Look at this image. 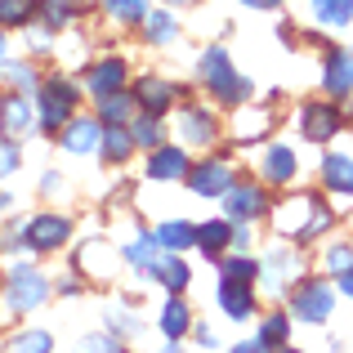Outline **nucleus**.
I'll return each mask as SVG.
<instances>
[{
  "label": "nucleus",
  "mask_w": 353,
  "mask_h": 353,
  "mask_svg": "<svg viewBox=\"0 0 353 353\" xmlns=\"http://www.w3.org/2000/svg\"><path fill=\"white\" fill-rule=\"evenodd\" d=\"M340 291H345L349 300H353V268H345V273H340Z\"/></svg>",
  "instance_id": "obj_42"
},
{
  "label": "nucleus",
  "mask_w": 353,
  "mask_h": 353,
  "mask_svg": "<svg viewBox=\"0 0 353 353\" xmlns=\"http://www.w3.org/2000/svg\"><path fill=\"white\" fill-rule=\"evenodd\" d=\"M219 201H224V210H228L233 224H250V219H259L268 210L264 188H255V183H237V188H228Z\"/></svg>",
  "instance_id": "obj_7"
},
{
  "label": "nucleus",
  "mask_w": 353,
  "mask_h": 353,
  "mask_svg": "<svg viewBox=\"0 0 353 353\" xmlns=\"http://www.w3.org/2000/svg\"><path fill=\"white\" fill-rule=\"evenodd\" d=\"M215 134H219V130H215V117H210V112H201V108H188V112L179 117V139H183V143L206 148Z\"/></svg>",
  "instance_id": "obj_19"
},
{
  "label": "nucleus",
  "mask_w": 353,
  "mask_h": 353,
  "mask_svg": "<svg viewBox=\"0 0 353 353\" xmlns=\"http://www.w3.org/2000/svg\"><path fill=\"white\" fill-rule=\"evenodd\" d=\"M72 14H77V5H72V0H41V23L45 27H54V32H59V27H68L72 23Z\"/></svg>",
  "instance_id": "obj_32"
},
{
  "label": "nucleus",
  "mask_w": 353,
  "mask_h": 353,
  "mask_svg": "<svg viewBox=\"0 0 353 353\" xmlns=\"http://www.w3.org/2000/svg\"><path fill=\"white\" fill-rule=\"evenodd\" d=\"M219 309H224L233 322H246L250 313H255V291H250V282L224 277V282H219Z\"/></svg>",
  "instance_id": "obj_13"
},
{
  "label": "nucleus",
  "mask_w": 353,
  "mask_h": 353,
  "mask_svg": "<svg viewBox=\"0 0 353 353\" xmlns=\"http://www.w3.org/2000/svg\"><path fill=\"white\" fill-rule=\"evenodd\" d=\"M0 125H5V134H32L36 130V108L27 103V94H5L0 99Z\"/></svg>",
  "instance_id": "obj_14"
},
{
  "label": "nucleus",
  "mask_w": 353,
  "mask_h": 353,
  "mask_svg": "<svg viewBox=\"0 0 353 353\" xmlns=\"http://www.w3.org/2000/svg\"><path fill=\"white\" fill-rule=\"evenodd\" d=\"M99 139H103V125L99 117H72L63 125V148L72 157H85V152H99Z\"/></svg>",
  "instance_id": "obj_11"
},
{
  "label": "nucleus",
  "mask_w": 353,
  "mask_h": 353,
  "mask_svg": "<svg viewBox=\"0 0 353 353\" xmlns=\"http://www.w3.org/2000/svg\"><path fill=\"white\" fill-rule=\"evenodd\" d=\"M9 349H36V353H45V349H54V340L45 336V331H27V336L9 340Z\"/></svg>",
  "instance_id": "obj_38"
},
{
  "label": "nucleus",
  "mask_w": 353,
  "mask_h": 353,
  "mask_svg": "<svg viewBox=\"0 0 353 353\" xmlns=\"http://www.w3.org/2000/svg\"><path fill=\"white\" fill-rule=\"evenodd\" d=\"M143 32H148V41H152V45H165V41H174L179 23H174L170 14H148L143 18Z\"/></svg>",
  "instance_id": "obj_34"
},
{
  "label": "nucleus",
  "mask_w": 353,
  "mask_h": 353,
  "mask_svg": "<svg viewBox=\"0 0 353 353\" xmlns=\"http://www.w3.org/2000/svg\"><path fill=\"white\" fill-rule=\"evenodd\" d=\"M59 291H63V295H77L81 282H77V277H68V282H59Z\"/></svg>",
  "instance_id": "obj_44"
},
{
  "label": "nucleus",
  "mask_w": 353,
  "mask_h": 353,
  "mask_svg": "<svg viewBox=\"0 0 353 353\" xmlns=\"http://www.w3.org/2000/svg\"><path fill=\"white\" fill-rule=\"evenodd\" d=\"M99 103V117L103 121H130L134 117V90H112V94H103V99H94Z\"/></svg>",
  "instance_id": "obj_24"
},
{
  "label": "nucleus",
  "mask_w": 353,
  "mask_h": 353,
  "mask_svg": "<svg viewBox=\"0 0 353 353\" xmlns=\"http://www.w3.org/2000/svg\"><path fill=\"white\" fill-rule=\"evenodd\" d=\"M170 5H192V0H170Z\"/></svg>",
  "instance_id": "obj_47"
},
{
  "label": "nucleus",
  "mask_w": 353,
  "mask_h": 353,
  "mask_svg": "<svg viewBox=\"0 0 353 353\" xmlns=\"http://www.w3.org/2000/svg\"><path fill=\"white\" fill-rule=\"evenodd\" d=\"M72 112H77V90H72V81L50 77L41 85V121L50 130H63L72 121Z\"/></svg>",
  "instance_id": "obj_4"
},
{
  "label": "nucleus",
  "mask_w": 353,
  "mask_h": 353,
  "mask_svg": "<svg viewBox=\"0 0 353 353\" xmlns=\"http://www.w3.org/2000/svg\"><path fill=\"white\" fill-rule=\"evenodd\" d=\"M273 224H277V233H286L295 241H313L331 228V206L322 197H313V192H300V197H286L273 210Z\"/></svg>",
  "instance_id": "obj_1"
},
{
  "label": "nucleus",
  "mask_w": 353,
  "mask_h": 353,
  "mask_svg": "<svg viewBox=\"0 0 353 353\" xmlns=\"http://www.w3.org/2000/svg\"><path fill=\"white\" fill-rule=\"evenodd\" d=\"M45 295H50V282H45L36 268H27V264H14V268H9L5 304H9L14 313H23V309H41Z\"/></svg>",
  "instance_id": "obj_3"
},
{
  "label": "nucleus",
  "mask_w": 353,
  "mask_h": 353,
  "mask_svg": "<svg viewBox=\"0 0 353 353\" xmlns=\"http://www.w3.org/2000/svg\"><path fill=\"white\" fill-rule=\"evenodd\" d=\"M286 331H291V318H286V313H273V318L264 322V331H259V340H250V345H241V349L246 353L250 349H277V345H286Z\"/></svg>",
  "instance_id": "obj_27"
},
{
  "label": "nucleus",
  "mask_w": 353,
  "mask_h": 353,
  "mask_svg": "<svg viewBox=\"0 0 353 353\" xmlns=\"http://www.w3.org/2000/svg\"><path fill=\"white\" fill-rule=\"evenodd\" d=\"M103 9L117 23H143L148 18V0H103Z\"/></svg>",
  "instance_id": "obj_33"
},
{
  "label": "nucleus",
  "mask_w": 353,
  "mask_h": 353,
  "mask_svg": "<svg viewBox=\"0 0 353 353\" xmlns=\"http://www.w3.org/2000/svg\"><path fill=\"white\" fill-rule=\"evenodd\" d=\"M161 331H165V340H170V345L183 336V331H188V304H183L179 295H174V300L161 309Z\"/></svg>",
  "instance_id": "obj_31"
},
{
  "label": "nucleus",
  "mask_w": 353,
  "mask_h": 353,
  "mask_svg": "<svg viewBox=\"0 0 353 353\" xmlns=\"http://www.w3.org/2000/svg\"><path fill=\"white\" fill-rule=\"evenodd\" d=\"M14 170H18V148L9 143V139H0V179L14 174Z\"/></svg>",
  "instance_id": "obj_39"
},
{
  "label": "nucleus",
  "mask_w": 353,
  "mask_h": 353,
  "mask_svg": "<svg viewBox=\"0 0 353 353\" xmlns=\"http://www.w3.org/2000/svg\"><path fill=\"white\" fill-rule=\"evenodd\" d=\"M130 130H134V143L139 148H161L165 143V125H161V117H152V112H143L139 121H130Z\"/></svg>",
  "instance_id": "obj_30"
},
{
  "label": "nucleus",
  "mask_w": 353,
  "mask_h": 353,
  "mask_svg": "<svg viewBox=\"0 0 353 353\" xmlns=\"http://www.w3.org/2000/svg\"><path fill=\"white\" fill-rule=\"evenodd\" d=\"M322 85L336 103H345L353 94V54L349 50H331L327 54V68H322Z\"/></svg>",
  "instance_id": "obj_9"
},
{
  "label": "nucleus",
  "mask_w": 353,
  "mask_h": 353,
  "mask_svg": "<svg viewBox=\"0 0 353 353\" xmlns=\"http://www.w3.org/2000/svg\"><path fill=\"white\" fill-rule=\"evenodd\" d=\"M331 309H336V291H331L327 282H300V291H295L291 300V313L300 322H327Z\"/></svg>",
  "instance_id": "obj_5"
},
{
  "label": "nucleus",
  "mask_w": 353,
  "mask_h": 353,
  "mask_svg": "<svg viewBox=\"0 0 353 353\" xmlns=\"http://www.w3.org/2000/svg\"><path fill=\"white\" fill-rule=\"evenodd\" d=\"M0 72H5L14 85H23V90H32V85H36V72L27 68V63H0Z\"/></svg>",
  "instance_id": "obj_37"
},
{
  "label": "nucleus",
  "mask_w": 353,
  "mask_h": 353,
  "mask_svg": "<svg viewBox=\"0 0 353 353\" xmlns=\"http://www.w3.org/2000/svg\"><path fill=\"white\" fill-rule=\"evenodd\" d=\"M188 188L197 197H224L233 188V170H228V161H197L188 165Z\"/></svg>",
  "instance_id": "obj_8"
},
{
  "label": "nucleus",
  "mask_w": 353,
  "mask_h": 353,
  "mask_svg": "<svg viewBox=\"0 0 353 353\" xmlns=\"http://www.w3.org/2000/svg\"><path fill=\"white\" fill-rule=\"evenodd\" d=\"M327 268H331V273H345V268H353V246H349V241H340V246H331L327 250Z\"/></svg>",
  "instance_id": "obj_36"
},
{
  "label": "nucleus",
  "mask_w": 353,
  "mask_h": 353,
  "mask_svg": "<svg viewBox=\"0 0 353 353\" xmlns=\"http://www.w3.org/2000/svg\"><path fill=\"white\" fill-rule=\"evenodd\" d=\"M259 170H264L268 183H291L295 179V152L286 143H273L264 152V161H259Z\"/></svg>",
  "instance_id": "obj_21"
},
{
  "label": "nucleus",
  "mask_w": 353,
  "mask_h": 353,
  "mask_svg": "<svg viewBox=\"0 0 353 353\" xmlns=\"http://www.w3.org/2000/svg\"><path fill=\"white\" fill-rule=\"evenodd\" d=\"M90 349H121V340H112V336H90Z\"/></svg>",
  "instance_id": "obj_41"
},
{
  "label": "nucleus",
  "mask_w": 353,
  "mask_h": 353,
  "mask_svg": "<svg viewBox=\"0 0 353 353\" xmlns=\"http://www.w3.org/2000/svg\"><path fill=\"white\" fill-rule=\"evenodd\" d=\"M0 210H9V192H0Z\"/></svg>",
  "instance_id": "obj_45"
},
{
  "label": "nucleus",
  "mask_w": 353,
  "mask_h": 353,
  "mask_svg": "<svg viewBox=\"0 0 353 353\" xmlns=\"http://www.w3.org/2000/svg\"><path fill=\"white\" fill-rule=\"evenodd\" d=\"M157 241H161V250H183V246H197V228L183 224V219H165L161 228H157Z\"/></svg>",
  "instance_id": "obj_25"
},
{
  "label": "nucleus",
  "mask_w": 353,
  "mask_h": 353,
  "mask_svg": "<svg viewBox=\"0 0 353 353\" xmlns=\"http://www.w3.org/2000/svg\"><path fill=\"white\" fill-rule=\"evenodd\" d=\"M233 228L237 224H228V219H210V224L197 228V246L206 250V255H219L224 246H233Z\"/></svg>",
  "instance_id": "obj_23"
},
{
  "label": "nucleus",
  "mask_w": 353,
  "mask_h": 353,
  "mask_svg": "<svg viewBox=\"0 0 353 353\" xmlns=\"http://www.w3.org/2000/svg\"><path fill=\"white\" fill-rule=\"evenodd\" d=\"M99 148H103V157L112 165H121L139 143H134V130H130L125 121H103V139H99Z\"/></svg>",
  "instance_id": "obj_17"
},
{
  "label": "nucleus",
  "mask_w": 353,
  "mask_h": 353,
  "mask_svg": "<svg viewBox=\"0 0 353 353\" xmlns=\"http://www.w3.org/2000/svg\"><path fill=\"white\" fill-rule=\"evenodd\" d=\"M300 130L309 143H331V139L345 130V117H340L336 103H309L300 112Z\"/></svg>",
  "instance_id": "obj_6"
},
{
  "label": "nucleus",
  "mask_w": 353,
  "mask_h": 353,
  "mask_svg": "<svg viewBox=\"0 0 353 353\" xmlns=\"http://www.w3.org/2000/svg\"><path fill=\"white\" fill-rule=\"evenodd\" d=\"M322 183H327L336 197H353V157L331 152L327 161H322Z\"/></svg>",
  "instance_id": "obj_20"
},
{
  "label": "nucleus",
  "mask_w": 353,
  "mask_h": 353,
  "mask_svg": "<svg viewBox=\"0 0 353 353\" xmlns=\"http://www.w3.org/2000/svg\"><path fill=\"white\" fill-rule=\"evenodd\" d=\"M197 345H201V349H215V345H219V340H215V331H210L206 322L197 327Z\"/></svg>",
  "instance_id": "obj_40"
},
{
  "label": "nucleus",
  "mask_w": 353,
  "mask_h": 353,
  "mask_svg": "<svg viewBox=\"0 0 353 353\" xmlns=\"http://www.w3.org/2000/svg\"><path fill=\"white\" fill-rule=\"evenodd\" d=\"M0 63H5V36H0Z\"/></svg>",
  "instance_id": "obj_46"
},
{
  "label": "nucleus",
  "mask_w": 353,
  "mask_h": 353,
  "mask_svg": "<svg viewBox=\"0 0 353 353\" xmlns=\"http://www.w3.org/2000/svg\"><path fill=\"white\" fill-rule=\"evenodd\" d=\"M201 81H206V90L219 99V103H228V108H241L250 99V81L246 77H237V68H233V59H228V50H206L201 54Z\"/></svg>",
  "instance_id": "obj_2"
},
{
  "label": "nucleus",
  "mask_w": 353,
  "mask_h": 353,
  "mask_svg": "<svg viewBox=\"0 0 353 353\" xmlns=\"http://www.w3.org/2000/svg\"><path fill=\"white\" fill-rule=\"evenodd\" d=\"M125 81H130L125 59H99L94 68H90L85 85H90V94H94V99H103V94H112V90H125Z\"/></svg>",
  "instance_id": "obj_12"
},
{
  "label": "nucleus",
  "mask_w": 353,
  "mask_h": 353,
  "mask_svg": "<svg viewBox=\"0 0 353 353\" xmlns=\"http://www.w3.org/2000/svg\"><path fill=\"white\" fill-rule=\"evenodd\" d=\"M219 273H224V277H237V282H255V277H259V264H250L246 255H237V259H224V264H219Z\"/></svg>",
  "instance_id": "obj_35"
},
{
  "label": "nucleus",
  "mask_w": 353,
  "mask_h": 353,
  "mask_svg": "<svg viewBox=\"0 0 353 353\" xmlns=\"http://www.w3.org/2000/svg\"><path fill=\"white\" fill-rule=\"evenodd\" d=\"M68 237H72V224L63 215H36L27 224V246L32 250H59Z\"/></svg>",
  "instance_id": "obj_10"
},
{
  "label": "nucleus",
  "mask_w": 353,
  "mask_h": 353,
  "mask_svg": "<svg viewBox=\"0 0 353 353\" xmlns=\"http://www.w3.org/2000/svg\"><path fill=\"white\" fill-rule=\"evenodd\" d=\"M41 14V0H0V27H27Z\"/></svg>",
  "instance_id": "obj_29"
},
{
  "label": "nucleus",
  "mask_w": 353,
  "mask_h": 353,
  "mask_svg": "<svg viewBox=\"0 0 353 353\" xmlns=\"http://www.w3.org/2000/svg\"><path fill=\"white\" fill-rule=\"evenodd\" d=\"M309 14L322 27H349L353 23V0H309Z\"/></svg>",
  "instance_id": "obj_22"
},
{
  "label": "nucleus",
  "mask_w": 353,
  "mask_h": 353,
  "mask_svg": "<svg viewBox=\"0 0 353 353\" xmlns=\"http://www.w3.org/2000/svg\"><path fill=\"white\" fill-rule=\"evenodd\" d=\"M259 273H264V286H268V291L282 295V291H286V282L300 273V259H295L291 250H277V246H273V255L259 264Z\"/></svg>",
  "instance_id": "obj_16"
},
{
  "label": "nucleus",
  "mask_w": 353,
  "mask_h": 353,
  "mask_svg": "<svg viewBox=\"0 0 353 353\" xmlns=\"http://www.w3.org/2000/svg\"><path fill=\"white\" fill-rule=\"evenodd\" d=\"M241 5H250V9H277L282 0H241Z\"/></svg>",
  "instance_id": "obj_43"
},
{
  "label": "nucleus",
  "mask_w": 353,
  "mask_h": 353,
  "mask_svg": "<svg viewBox=\"0 0 353 353\" xmlns=\"http://www.w3.org/2000/svg\"><path fill=\"white\" fill-rule=\"evenodd\" d=\"M152 277L165 286V291L179 295L183 286H188V277H192V273H188V264H183V259H174V255L165 259V255H161V259H157V268H152Z\"/></svg>",
  "instance_id": "obj_26"
},
{
  "label": "nucleus",
  "mask_w": 353,
  "mask_h": 353,
  "mask_svg": "<svg viewBox=\"0 0 353 353\" xmlns=\"http://www.w3.org/2000/svg\"><path fill=\"white\" fill-rule=\"evenodd\" d=\"M134 103L143 108V112H152V117H165V112H170V103H174V85H170V81H161V77H143L134 85Z\"/></svg>",
  "instance_id": "obj_15"
},
{
  "label": "nucleus",
  "mask_w": 353,
  "mask_h": 353,
  "mask_svg": "<svg viewBox=\"0 0 353 353\" xmlns=\"http://www.w3.org/2000/svg\"><path fill=\"white\" fill-rule=\"evenodd\" d=\"M125 259L139 268V273H152L157 259H161V241H157V237H139V241H130V246H125Z\"/></svg>",
  "instance_id": "obj_28"
},
{
  "label": "nucleus",
  "mask_w": 353,
  "mask_h": 353,
  "mask_svg": "<svg viewBox=\"0 0 353 353\" xmlns=\"http://www.w3.org/2000/svg\"><path fill=\"white\" fill-rule=\"evenodd\" d=\"M148 179H188V157L183 148H152V161H148Z\"/></svg>",
  "instance_id": "obj_18"
}]
</instances>
